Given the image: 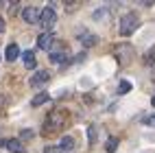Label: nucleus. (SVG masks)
<instances>
[{
  "mask_svg": "<svg viewBox=\"0 0 155 153\" xmlns=\"http://www.w3.org/2000/svg\"><path fill=\"white\" fill-rule=\"evenodd\" d=\"M109 11H107V9H101V11H96L94 13V20H98V22H101V20H105V15H107Z\"/></svg>",
  "mask_w": 155,
  "mask_h": 153,
  "instance_id": "16",
  "label": "nucleus"
},
{
  "mask_svg": "<svg viewBox=\"0 0 155 153\" xmlns=\"http://www.w3.org/2000/svg\"><path fill=\"white\" fill-rule=\"evenodd\" d=\"M48 101H50V96L46 94V92H42V94H37L33 101H31V105H33V107H39L42 103H48Z\"/></svg>",
  "mask_w": 155,
  "mask_h": 153,
  "instance_id": "13",
  "label": "nucleus"
},
{
  "mask_svg": "<svg viewBox=\"0 0 155 153\" xmlns=\"http://www.w3.org/2000/svg\"><path fill=\"white\" fill-rule=\"evenodd\" d=\"M151 105H153V107H155V94H153V98H151Z\"/></svg>",
  "mask_w": 155,
  "mask_h": 153,
  "instance_id": "23",
  "label": "nucleus"
},
{
  "mask_svg": "<svg viewBox=\"0 0 155 153\" xmlns=\"http://www.w3.org/2000/svg\"><path fill=\"white\" fill-rule=\"evenodd\" d=\"M144 125H149V127H155V114H151V116H147V118H144Z\"/></svg>",
  "mask_w": 155,
  "mask_h": 153,
  "instance_id": "19",
  "label": "nucleus"
},
{
  "mask_svg": "<svg viewBox=\"0 0 155 153\" xmlns=\"http://www.w3.org/2000/svg\"><path fill=\"white\" fill-rule=\"evenodd\" d=\"M22 18L28 24H37V22H42V11L37 7H26V9H22Z\"/></svg>",
  "mask_w": 155,
  "mask_h": 153,
  "instance_id": "4",
  "label": "nucleus"
},
{
  "mask_svg": "<svg viewBox=\"0 0 155 153\" xmlns=\"http://www.w3.org/2000/svg\"><path fill=\"white\" fill-rule=\"evenodd\" d=\"M59 147H61V151H72V149H74V138H70V136L61 138Z\"/></svg>",
  "mask_w": 155,
  "mask_h": 153,
  "instance_id": "12",
  "label": "nucleus"
},
{
  "mask_svg": "<svg viewBox=\"0 0 155 153\" xmlns=\"http://www.w3.org/2000/svg\"><path fill=\"white\" fill-rule=\"evenodd\" d=\"M116 59H118V64L120 66H125V64H129V61L133 59V48L131 46H127V44H122V46H116Z\"/></svg>",
  "mask_w": 155,
  "mask_h": 153,
  "instance_id": "3",
  "label": "nucleus"
},
{
  "mask_svg": "<svg viewBox=\"0 0 155 153\" xmlns=\"http://www.w3.org/2000/svg\"><path fill=\"white\" fill-rule=\"evenodd\" d=\"M87 134H90V145H94V142H96V140H94V138H96V127H90Z\"/></svg>",
  "mask_w": 155,
  "mask_h": 153,
  "instance_id": "17",
  "label": "nucleus"
},
{
  "mask_svg": "<svg viewBox=\"0 0 155 153\" xmlns=\"http://www.w3.org/2000/svg\"><path fill=\"white\" fill-rule=\"evenodd\" d=\"M116 149H118V138H109V140L105 142V151H107V153H114Z\"/></svg>",
  "mask_w": 155,
  "mask_h": 153,
  "instance_id": "14",
  "label": "nucleus"
},
{
  "mask_svg": "<svg viewBox=\"0 0 155 153\" xmlns=\"http://www.w3.org/2000/svg\"><path fill=\"white\" fill-rule=\"evenodd\" d=\"M79 42L83 44V46H94V44H96V37L90 35V33H81V35H79Z\"/></svg>",
  "mask_w": 155,
  "mask_h": 153,
  "instance_id": "11",
  "label": "nucleus"
},
{
  "mask_svg": "<svg viewBox=\"0 0 155 153\" xmlns=\"http://www.w3.org/2000/svg\"><path fill=\"white\" fill-rule=\"evenodd\" d=\"M140 26V18H138V13L136 11H129V13H125L120 18V35H131L133 31H136Z\"/></svg>",
  "mask_w": 155,
  "mask_h": 153,
  "instance_id": "1",
  "label": "nucleus"
},
{
  "mask_svg": "<svg viewBox=\"0 0 155 153\" xmlns=\"http://www.w3.org/2000/svg\"><path fill=\"white\" fill-rule=\"evenodd\" d=\"M33 136H35V134H33L31 129H24V131H22V138H33Z\"/></svg>",
  "mask_w": 155,
  "mask_h": 153,
  "instance_id": "20",
  "label": "nucleus"
},
{
  "mask_svg": "<svg viewBox=\"0 0 155 153\" xmlns=\"http://www.w3.org/2000/svg\"><path fill=\"white\" fill-rule=\"evenodd\" d=\"M7 149L11 151V153H24V145H22V140H7Z\"/></svg>",
  "mask_w": 155,
  "mask_h": 153,
  "instance_id": "9",
  "label": "nucleus"
},
{
  "mask_svg": "<svg viewBox=\"0 0 155 153\" xmlns=\"http://www.w3.org/2000/svg\"><path fill=\"white\" fill-rule=\"evenodd\" d=\"M44 153H64V151H61V147L57 145V147H46Z\"/></svg>",
  "mask_w": 155,
  "mask_h": 153,
  "instance_id": "18",
  "label": "nucleus"
},
{
  "mask_svg": "<svg viewBox=\"0 0 155 153\" xmlns=\"http://www.w3.org/2000/svg\"><path fill=\"white\" fill-rule=\"evenodd\" d=\"M53 42H55L53 33H42V35L37 37V46L42 48V50H50V48H53Z\"/></svg>",
  "mask_w": 155,
  "mask_h": 153,
  "instance_id": "7",
  "label": "nucleus"
},
{
  "mask_svg": "<svg viewBox=\"0 0 155 153\" xmlns=\"http://www.w3.org/2000/svg\"><path fill=\"white\" fill-rule=\"evenodd\" d=\"M22 59H24L26 70H35V53H33V50H24V53H22Z\"/></svg>",
  "mask_w": 155,
  "mask_h": 153,
  "instance_id": "8",
  "label": "nucleus"
},
{
  "mask_svg": "<svg viewBox=\"0 0 155 153\" xmlns=\"http://www.w3.org/2000/svg\"><path fill=\"white\" fill-rule=\"evenodd\" d=\"M50 61L57 64V66H66L68 61H70V50H68V46H66L64 42L57 44V46L53 48V53H50Z\"/></svg>",
  "mask_w": 155,
  "mask_h": 153,
  "instance_id": "2",
  "label": "nucleus"
},
{
  "mask_svg": "<svg viewBox=\"0 0 155 153\" xmlns=\"http://www.w3.org/2000/svg\"><path fill=\"white\" fill-rule=\"evenodd\" d=\"M48 81H50V72H48V70H37V72L31 77L28 83H31V88H42L44 83H48Z\"/></svg>",
  "mask_w": 155,
  "mask_h": 153,
  "instance_id": "5",
  "label": "nucleus"
},
{
  "mask_svg": "<svg viewBox=\"0 0 155 153\" xmlns=\"http://www.w3.org/2000/svg\"><path fill=\"white\" fill-rule=\"evenodd\" d=\"M55 22H57V15H55V11H53V7H46L44 11H42V22H39V24L50 31V28L55 26Z\"/></svg>",
  "mask_w": 155,
  "mask_h": 153,
  "instance_id": "6",
  "label": "nucleus"
},
{
  "mask_svg": "<svg viewBox=\"0 0 155 153\" xmlns=\"http://www.w3.org/2000/svg\"><path fill=\"white\" fill-rule=\"evenodd\" d=\"M151 77H153V81H155V72H153V75H151Z\"/></svg>",
  "mask_w": 155,
  "mask_h": 153,
  "instance_id": "24",
  "label": "nucleus"
},
{
  "mask_svg": "<svg viewBox=\"0 0 155 153\" xmlns=\"http://www.w3.org/2000/svg\"><path fill=\"white\" fill-rule=\"evenodd\" d=\"M2 33H5V20L0 18V35H2Z\"/></svg>",
  "mask_w": 155,
  "mask_h": 153,
  "instance_id": "22",
  "label": "nucleus"
},
{
  "mask_svg": "<svg viewBox=\"0 0 155 153\" xmlns=\"http://www.w3.org/2000/svg\"><path fill=\"white\" fill-rule=\"evenodd\" d=\"M153 59H155V48L151 50V55H149V57H144V61H147V64H151V61H153Z\"/></svg>",
  "mask_w": 155,
  "mask_h": 153,
  "instance_id": "21",
  "label": "nucleus"
},
{
  "mask_svg": "<svg viewBox=\"0 0 155 153\" xmlns=\"http://www.w3.org/2000/svg\"><path fill=\"white\" fill-rule=\"evenodd\" d=\"M127 92H131V83H129V81H120V85H118V94H127Z\"/></svg>",
  "mask_w": 155,
  "mask_h": 153,
  "instance_id": "15",
  "label": "nucleus"
},
{
  "mask_svg": "<svg viewBox=\"0 0 155 153\" xmlns=\"http://www.w3.org/2000/svg\"><path fill=\"white\" fill-rule=\"evenodd\" d=\"M18 55H20V48H18L15 44H9L7 50H5V59H7V61H15Z\"/></svg>",
  "mask_w": 155,
  "mask_h": 153,
  "instance_id": "10",
  "label": "nucleus"
}]
</instances>
